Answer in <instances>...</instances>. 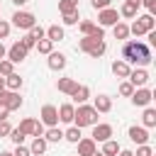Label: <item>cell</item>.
<instances>
[{"label": "cell", "mask_w": 156, "mask_h": 156, "mask_svg": "<svg viewBox=\"0 0 156 156\" xmlns=\"http://www.w3.org/2000/svg\"><path fill=\"white\" fill-rule=\"evenodd\" d=\"M122 61L134 63V66H149L151 63V49L144 41H127L122 46Z\"/></svg>", "instance_id": "obj_1"}, {"label": "cell", "mask_w": 156, "mask_h": 156, "mask_svg": "<svg viewBox=\"0 0 156 156\" xmlns=\"http://www.w3.org/2000/svg\"><path fill=\"white\" fill-rule=\"evenodd\" d=\"M93 124H98V112H95V107H93V105H78V110H76V115H73V127L83 129V127H93Z\"/></svg>", "instance_id": "obj_2"}, {"label": "cell", "mask_w": 156, "mask_h": 156, "mask_svg": "<svg viewBox=\"0 0 156 156\" xmlns=\"http://www.w3.org/2000/svg\"><path fill=\"white\" fill-rule=\"evenodd\" d=\"M78 49H80V51H85V54H88V56H93V58H100V56L105 54L107 44H105L102 39H95V37H83V39L78 41Z\"/></svg>", "instance_id": "obj_3"}, {"label": "cell", "mask_w": 156, "mask_h": 156, "mask_svg": "<svg viewBox=\"0 0 156 156\" xmlns=\"http://www.w3.org/2000/svg\"><path fill=\"white\" fill-rule=\"evenodd\" d=\"M12 24L17 27V29H32L34 24H37V17L32 15V12H27V10H17L15 15H12Z\"/></svg>", "instance_id": "obj_4"}, {"label": "cell", "mask_w": 156, "mask_h": 156, "mask_svg": "<svg viewBox=\"0 0 156 156\" xmlns=\"http://www.w3.org/2000/svg\"><path fill=\"white\" fill-rule=\"evenodd\" d=\"M0 105H2L7 112H12V110H20V107H22V98H20V93H15V90H2V93H0Z\"/></svg>", "instance_id": "obj_5"}, {"label": "cell", "mask_w": 156, "mask_h": 156, "mask_svg": "<svg viewBox=\"0 0 156 156\" xmlns=\"http://www.w3.org/2000/svg\"><path fill=\"white\" fill-rule=\"evenodd\" d=\"M98 27H115L117 22H119V12L115 10V7H107V10H100L98 12Z\"/></svg>", "instance_id": "obj_6"}, {"label": "cell", "mask_w": 156, "mask_h": 156, "mask_svg": "<svg viewBox=\"0 0 156 156\" xmlns=\"http://www.w3.org/2000/svg\"><path fill=\"white\" fill-rule=\"evenodd\" d=\"M151 98H154V93L149 88H134V93H132V102L136 107H146L151 102Z\"/></svg>", "instance_id": "obj_7"}, {"label": "cell", "mask_w": 156, "mask_h": 156, "mask_svg": "<svg viewBox=\"0 0 156 156\" xmlns=\"http://www.w3.org/2000/svg\"><path fill=\"white\" fill-rule=\"evenodd\" d=\"M41 124H46V127H56L58 124V110L54 105H44L41 107Z\"/></svg>", "instance_id": "obj_8"}, {"label": "cell", "mask_w": 156, "mask_h": 156, "mask_svg": "<svg viewBox=\"0 0 156 156\" xmlns=\"http://www.w3.org/2000/svg\"><path fill=\"white\" fill-rule=\"evenodd\" d=\"M110 136H112V124H93V136H90V139H93L95 144H98V141L102 144V141H107Z\"/></svg>", "instance_id": "obj_9"}, {"label": "cell", "mask_w": 156, "mask_h": 156, "mask_svg": "<svg viewBox=\"0 0 156 156\" xmlns=\"http://www.w3.org/2000/svg\"><path fill=\"white\" fill-rule=\"evenodd\" d=\"M80 32H83V37H95V39H102V37H105L102 27H98V24L90 22V20H83V22H80Z\"/></svg>", "instance_id": "obj_10"}, {"label": "cell", "mask_w": 156, "mask_h": 156, "mask_svg": "<svg viewBox=\"0 0 156 156\" xmlns=\"http://www.w3.org/2000/svg\"><path fill=\"white\" fill-rule=\"evenodd\" d=\"M5 56H7V61H12V63H20V61H24V58H27V49H24L20 41H15V44L7 49V54H5Z\"/></svg>", "instance_id": "obj_11"}, {"label": "cell", "mask_w": 156, "mask_h": 156, "mask_svg": "<svg viewBox=\"0 0 156 156\" xmlns=\"http://www.w3.org/2000/svg\"><path fill=\"white\" fill-rule=\"evenodd\" d=\"M127 78H129V83H132L134 88H144V85L149 83V73H146L144 68H132Z\"/></svg>", "instance_id": "obj_12"}, {"label": "cell", "mask_w": 156, "mask_h": 156, "mask_svg": "<svg viewBox=\"0 0 156 156\" xmlns=\"http://www.w3.org/2000/svg\"><path fill=\"white\" fill-rule=\"evenodd\" d=\"M129 139H132L134 144H139V146H141V144H146V141H149V129H144V127H136V124H134V127H129Z\"/></svg>", "instance_id": "obj_13"}, {"label": "cell", "mask_w": 156, "mask_h": 156, "mask_svg": "<svg viewBox=\"0 0 156 156\" xmlns=\"http://www.w3.org/2000/svg\"><path fill=\"white\" fill-rule=\"evenodd\" d=\"M58 110V122H66V124H71L73 122V115H76V107L71 105V102H63L61 107H56Z\"/></svg>", "instance_id": "obj_14"}, {"label": "cell", "mask_w": 156, "mask_h": 156, "mask_svg": "<svg viewBox=\"0 0 156 156\" xmlns=\"http://www.w3.org/2000/svg\"><path fill=\"white\" fill-rule=\"evenodd\" d=\"M95 151H98V144H95V141H93L90 136H88V139H80V141H78V156H93Z\"/></svg>", "instance_id": "obj_15"}, {"label": "cell", "mask_w": 156, "mask_h": 156, "mask_svg": "<svg viewBox=\"0 0 156 156\" xmlns=\"http://www.w3.org/2000/svg\"><path fill=\"white\" fill-rule=\"evenodd\" d=\"M46 63H49V68H51V71H61V68L66 66V56H63L61 51H51Z\"/></svg>", "instance_id": "obj_16"}, {"label": "cell", "mask_w": 156, "mask_h": 156, "mask_svg": "<svg viewBox=\"0 0 156 156\" xmlns=\"http://www.w3.org/2000/svg\"><path fill=\"white\" fill-rule=\"evenodd\" d=\"M93 107H95V112H98V115H105V112H110V110H112V100H110L107 95H98V98H95V102H93Z\"/></svg>", "instance_id": "obj_17"}, {"label": "cell", "mask_w": 156, "mask_h": 156, "mask_svg": "<svg viewBox=\"0 0 156 156\" xmlns=\"http://www.w3.org/2000/svg\"><path fill=\"white\" fill-rule=\"evenodd\" d=\"M56 88H58V93H66V95H71V93L78 88V80H76V78H58Z\"/></svg>", "instance_id": "obj_18"}, {"label": "cell", "mask_w": 156, "mask_h": 156, "mask_svg": "<svg viewBox=\"0 0 156 156\" xmlns=\"http://www.w3.org/2000/svg\"><path fill=\"white\" fill-rule=\"evenodd\" d=\"M71 98H73V102H78V105H85V100L90 98V88H88V85H78V88L71 93Z\"/></svg>", "instance_id": "obj_19"}, {"label": "cell", "mask_w": 156, "mask_h": 156, "mask_svg": "<svg viewBox=\"0 0 156 156\" xmlns=\"http://www.w3.org/2000/svg\"><path fill=\"white\" fill-rule=\"evenodd\" d=\"M46 146H49V141H46L44 136H34V141H32V146H29V154H32V156H41V154L46 151Z\"/></svg>", "instance_id": "obj_20"}, {"label": "cell", "mask_w": 156, "mask_h": 156, "mask_svg": "<svg viewBox=\"0 0 156 156\" xmlns=\"http://www.w3.org/2000/svg\"><path fill=\"white\" fill-rule=\"evenodd\" d=\"M129 71H132V66H129L127 61H115V63H112V73H115L117 78H127Z\"/></svg>", "instance_id": "obj_21"}, {"label": "cell", "mask_w": 156, "mask_h": 156, "mask_svg": "<svg viewBox=\"0 0 156 156\" xmlns=\"http://www.w3.org/2000/svg\"><path fill=\"white\" fill-rule=\"evenodd\" d=\"M20 88H22V78H20L17 73H10V76L5 78V90H15V93H20Z\"/></svg>", "instance_id": "obj_22"}, {"label": "cell", "mask_w": 156, "mask_h": 156, "mask_svg": "<svg viewBox=\"0 0 156 156\" xmlns=\"http://www.w3.org/2000/svg\"><path fill=\"white\" fill-rule=\"evenodd\" d=\"M46 39L54 44V41H61L63 39V27H58V24H51L49 29H46Z\"/></svg>", "instance_id": "obj_23"}, {"label": "cell", "mask_w": 156, "mask_h": 156, "mask_svg": "<svg viewBox=\"0 0 156 156\" xmlns=\"http://www.w3.org/2000/svg\"><path fill=\"white\" fill-rule=\"evenodd\" d=\"M44 139H46V141H51V144H58V141L63 139V132H61L58 127H49V129L44 132Z\"/></svg>", "instance_id": "obj_24"}, {"label": "cell", "mask_w": 156, "mask_h": 156, "mask_svg": "<svg viewBox=\"0 0 156 156\" xmlns=\"http://www.w3.org/2000/svg\"><path fill=\"white\" fill-rule=\"evenodd\" d=\"M102 156H117L119 154V144L117 141H112V139H107V141H102V151H100Z\"/></svg>", "instance_id": "obj_25"}, {"label": "cell", "mask_w": 156, "mask_h": 156, "mask_svg": "<svg viewBox=\"0 0 156 156\" xmlns=\"http://www.w3.org/2000/svg\"><path fill=\"white\" fill-rule=\"evenodd\" d=\"M141 122H144V129H149V127H156V110H154V107H146V110H144V117H141Z\"/></svg>", "instance_id": "obj_26"}, {"label": "cell", "mask_w": 156, "mask_h": 156, "mask_svg": "<svg viewBox=\"0 0 156 156\" xmlns=\"http://www.w3.org/2000/svg\"><path fill=\"white\" fill-rule=\"evenodd\" d=\"M112 32H115V39H127V37H129V24L117 22V24L112 27Z\"/></svg>", "instance_id": "obj_27"}, {"label": "cell", "mask_w": 156, "mask_h": 156, "mask_svg": "<svg viewBox=\"0 0 156 156\" xmlns=\"http://www.w3.org/2000/svg\"><path fill=\"white\" fill-rule=\"evenodd\" d=\"M63 139H66V141H71V144H78L83 136H80V129H78V127H71L68 132H63Z\"/></svg>", "instance_id": "obj_28"}, {"label": "cell", "mask_w": 156, "mask_h": 156, "mask_svg": "<svg viewBox=\"0 0 156 156\" xmlns=\"http://www.w3.org/2000/svg\"><path fill=\"white\" fill-rule=\"evenodd\" d=\"M58 10H61V15L76 12V10H78V0H61V2H58Z\"/></svg>", "instance_id": "obj_29"}, {"label": "cell", "mask_w": 156, "mask_h": 156, "mask_svg": "<svg viewBox=\"0 0 156 156\" xmlns=\"http://www.w3.org/2000/svg\"><path fill=\"white\" fill-rule=\"evenodd\" d=\"M136 10H139L136 5L124 2V5H122V10H119V15H122V17H127V20H132V17H136Z\"/></svg>", "instance_id": "obj_30"}, {"label": "cell", "mask_w": 156, "mask_h": 156, "mask_svg": "<svg viewBox=\"0 0 156 156\" xmlns=\"http://www.w3.org/2000/svg\"><path fill=\"white\" fill-rule=\"evenodd\" d=\"M34 46H37V51H39V54H46V56H49V54L54 51V44H51L49 39H39V41H37Z\"/></svg>", "instance_id": "obj_31"}, {"label": "cell", "mask_w": 156, "mask_h": 156, "mask_svg": "<svg viewBox=\"0 0 156 156\" xmlns=\"http://www.w3.org/2000/svg\"><path fill=\"white\" fill-rule=\"evenodd\" d=\"M34 124H37V119H34V117H24V119L20 122V129H22L27 136H32V129H34Z\"/></svg>", "instance_id": "obj_32"}, {"label": "cell", "mask_w": 156, "mask_h": 156, "mask_svg": "<svg viewBox=\"0 0 156 156\" xmlns=\"http://www.w3.org/2000/svg\"><path fill=\"white\" fill-rule=\"evenodd\" d=\"M136 20H139V22L146 27V32H154V27H156V20H154V15H149V12H146V15L136 17Z\"/></svg>", "instance_id": "obj_33"}, {"label": "cell", "mask_w": 156, "mask_h": 156, "mask_svg": "<svg viewBox=\"0 0 156 156\" xmlns=\"http://www.w3.org/2000/svg\"><path fill=\"white\" fill-rule=\"evenodd\" d=\"M27 34H29L34 41H39V39H46V29H44V27H39V24H34V27H32Z\"/></svg>", "instance_id": "obj_34"}, {"label": "cell", "mask_w": 156, "mask_h": 156, "mask_svg": "<svg viewBox=\"0 0 156 156\" xmlns=\"http://www.w3.org/2000/svg\"><path fill=\"white\" fill-rule=\"evenodd\" d=\"M10 73H15V63H12V61H7V58H2V61H0V76H2V78H7Z\"/></svg>", "instance_id": "obj_35"}, {"label": "cell", "mask_w": 156, "mask_h": 156, "mask_svg": "<svg viewBox=\"0 0 156 156\" xmlns=\"http://www.w3.org/2000/svg\"><path fill=\"white\" fill-rule=\"evenodd\" d=\"M7 136H10V139H12V141H15V146H20V144H22V141H24V136H27V134H24V132H22V129H20V127H15V129H12V132H10V134H7Z\"/></svg>", "instance_id": "obj_36"}, {"label": "cell", "mask_w": 156, "mask_h": 156, "mask_svg": "<svg viewBox=\"0 0 156 156\" xmlns=\"http://www.w3.org/2000/svg\"><path fill=\"white\" fill-rule=\"evenodd\" d=\"M129 34H134V37H141V34H146V27H144L139 20H134V22H132V27H129Z\"/></svg>", "instance_id": "obj_37"}, {"label": "cell", "mask_w": 156, "mask_h": 156, "mask_svg": "<svg viewBox=\"0 0 156 156\" xmlns=\"http://www.w3.org/2000/svg\"><path fill=\"white\" fill-rule=\"evenodd\" d=\"M132 93H134V85H132L129 80H122V83H119V95H124V98H132Z\"/></svg>", "instance_id": "obj_38"}, {"label": "cell", "mask_w": 156, "mask_h": 156, "mask_svg": "<svg viewBox=\"0 0 156 156\" xmlns=\"http://www.w3.org/2000/svg\"><path fill=\"white\" fill-rule=\"evenodd\" d=\"M63 24H78V10L76 12H66L63 15Z\"/></svg>", "instance_id": "obj_39"}, {"label": "cell", "mask_w": 156, "mask_h": 156, "mask_svg": "<svg viewBox=\"0 0 156 156\" xmlns=\"http://www.w3.org/2000/svg\"><path fill=\"white\" fill-rule=\"evenodd\" d=\"M134 156H154V149L149 146V144H141L139 149H136V154Z\"/></svg>", "instance_id": "obj_40"}, {"label": "cell", "mask_w": 156, "mask_h": 156, "mask_svg": "<svg viewBox=\"0 0 156 156\" xmlns=\"http://www.w3.org/2000/svg\"><path fill=\"white\" fill-rule=\"evenodd\" d=\"M90 5H93L95 10H107V7L112 5V0H90Z\"/></svg>", "instance_id": "obj_41"}, {"label": "cell", "mask_w": 156, "mask_h": 156, "mask_svg": "<svg viewBox=\"0 0 156 156\" xmlns=\"http://www.w3.org/2000/svg\"><path fill=\"white\" fill-rule=\"evenodd\" d=\"M20 44H22V46H24V49H27V51H29V49H34V44H37V41H34V39H32V37H29V34H24V37H22V39H20Z\"/></svg>", "instance_id": "obj_42"}, {"label": "cell", "mask_w": 156, "mask_h": 156, "mask_svg": "<svg viewBox=\"0 0 156 156\" xmlns=\"http://www.w3.org/2000/svg\"><path fill=\"white\" fill-rule=\"evenodd\" d=\"M12 156H32V154H29V149H27V146H22V144H20V146H15Z\"/></svg>", "instance_id": "obj_43"}, {"label": "cell", "mask_w": 156, "mask_h": 156, "mask_svg": "<svg viewBox=\"0 0 156 156\" xmlns=\"http://www.w3.org/2000/svg\"><path fill=\"white\" fill-rule=\"evenodd\" d=\"M10 132H12V127H10V122H7V119H2V122H0V136H7Z\"/></svg>", "instance_id": "obj_44"}, {"label": "cell", "mask_w": 156, "mask_h": 156, "mask_svg": "<svg viewBox=\"0 0 156 156\" xmlns=\"http://www.w3.org/2000/svg\"><path fill=\"white\" fill-rule=\"evenodd\" d=\"M10 34V22H5V20H0V39H5Z\"/></svg>", "instance_id": "obj_45"}, {"label": "cell", "mask_w": 156, "mask_h": 156, "mask_svg": "<svg viewBox=\"0 0 156 156\" xmlns=\"http://www.w3.org/2000/svg\"><path fill=\"white\" fill-rule=\"evenodd\" d=\"M44 132H46V129H44V124H41V122H37V124H34V129H32V136H44Z\"/></svg>", "instance_id": "obj_46"}, {"label": "cell", "mask_w": 156, "mask_h": 156, "mask_svg": "<svg viewBox=\"0 0 156 156\" xmlns=\"http://www.w3.org/2000/svg\"><path fill=\"white\" fill-rule=\"evenodd\" d=\"M141 5L149 10V15H154V12H156V0H141Z\"/></svg>", "instance_id": "obj_47"}, {"label": "cell", "mask_w": 156, "mask_h": 156, "mask_svg": "<svg viewBox=\"0 0 156 156\" xmlns=\"http://www.w3.org/2000/svg\"><path fill=\"white\" fill-rule=\"evenodd\" d=\"M7 115H10V112H7V110L0 105V122H2V119H7Z\"/></svg>", "instance_id": "obj_48"}, {"label": "cell", "mask_w": 156, "mask_h": 156, "mask_svg": "<svg viewBox=\"0 0 156 156\" xmlns=\"http://www.w3.org/2000/svg\"><path fill=\"white\" fill-rule=\"evenodd\" d=\"M117 156H134V151H129V149H119Z\"/></svg>", "instance_id": "obj_49"}, {"label": "cell", "mask_w": 156, "mask_h": 156, "mask_svg": "<svg viewBox=\"0 0 156 156\" xmlns=\"http://www.w3.org/2000/svg\"><path fill=\"white\" fill-rule=\"evenodd\" d=\"M149 34V44H156V32H146Z\"/></svg>", "instance_id": "obj_50"}, {"label": "cell", "mask_w": 156, "mask_h": 156, "mask_svg": "<svg viewBox=\"0 0 156 156\" xmlns=\"http://www.w3.org/2000/svg\"><path fill=\"white\" fill-rule=\"evenodd\" d=\"M5 54H7V49H5V46H2V41H0V61L5 58Z\"/></svg>", "instance_id": "obj_51"}, {"label": "cell", "mask_w": 156, "mask_h": 156, "mask_svg": "<svg viewBox=\"0 0 156 156\" xmlns=\"http://www.w3.org/2000/svg\"><path fill=\"white\" fill-rule=\"evenodd\" d=\"M124 2H132V5H136V7L141 5V0H124Z\"/></svg>", "instance_id": "obj_52"}, {"label": "cell", "mask_w": 156, "mask_h": 156, "mask_svg": "<svg viewBox=\"0 0 156 156\" xmlns=\"http://www.w3.org/2000/svg\"><path fill=\"white\" fill-rule=\"evenodd\" d=\"M12 2H15V5H17V7H22V5H24V2H27V0H12Z\"/></svg>", "instance_id": "obj_53"}, {"label": "cell", "mask_w": 156, "mask_h": 156, "mask_svg": "<svg viewBox=\"0 0 156 156\" xmlns=\"http://www.w3.org/2000/svg\"><path fill=\"white\" fill-rule=\"evenodd\" d=\"M2 90H5V78L0 76V93H2Z\"/></svg>", "instance_id": "obj_54"}, {"label": "cell", "mask_w": 156, "mask_h": 156, "mask_svg": "<svg viewBox=\"0 0 156 156\" xmlns=\"http://www.w3.org/2000/svg\"><path fill=\"white\" fill-rule=\"evenodd\" d=\"M0 156H12V151H0Z\"/></svg>", "instance_id": "obj_55"}, {"label": "cell", "mask_w": 156, "mask_h": 156, "mask_svg": "<svg viewBox=\"0 0 156 156\" xmlns=\"http://www.w3.org/2000/svg\"><path fill=\"white\" fill-rule=\"evenodd\" d=\"M93 156H102V154H100V151H95V154H93Z\"/></svg>", "instance_id": "obj_56"}]
</instances>
